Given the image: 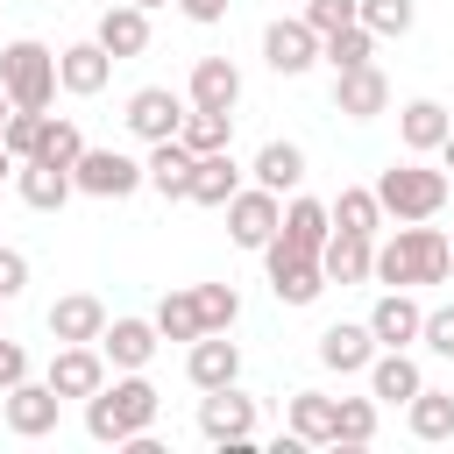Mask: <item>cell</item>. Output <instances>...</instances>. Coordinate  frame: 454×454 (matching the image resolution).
<instances>
[{
	"label": "cell",
	"instance_id": "6da1fadb",
	"mask_svg": "<svg viewBox=\"0 0 454 454\" xmlns=\"http://www.w3.org/2000/svg\"><path fill=\"white\" fill-rule=\"evenodd\" d=\"M454 277V255H447V234L426 227V220H397V234L376 248L369 262V284L383 291H411V284H447Z\"/></svg>",
	"mask_w": 454,
	"mask_h": 454
},
{
	"label": "cell",
	"instance_id": "7a4b0ae2",
	"mask_svg": "<svg viewBox=\"0 0 454 454\" xmlns=\"http://www.w3.org/2000/svg\"><path fill=\"white\" fill-rule=\"evenodd\" d=\"M156 411H163L156 383H149L142 369H114V383H99V390L85 397V433H92L99 447H128L135 433L156 426Z\"/></svg>",
	"mask_w": 454,
	"mask_h": 454
},
{
	"label": "cell",
	"instance_id": "3957f363",
	"mask_svg": "<svg viewBox=\"0 0 454 454\" xmlns=\"http://www.w3.org/2000/svg\"><path fill=\"white\" fill-rule=\"evenodd\" d=\"M376 206H383V220H433L440 206H447V170H426V163H390V170H376Z\"/></svg>",
	"mask_w": 454,
	"mask_h": 454
},
{
	"label": "cell",
	"instance_id": "277c9868",
	"mask_svg": "<svg viewBox=\"0 0 454 454\" xmlns=\"http://www.w3.org/2000/svg\"><path fill=\"white\" fill-rule=\"evenodd\" d=\"M0 85H7V99H14V106L43 114V106L57 99V50H50V43H35V35L7 43V50H0Z\"/></svg>",
	"mask_w": 454,
	"mask_h": 454
},
{
	"label": "cell",
	"instance_id": "5b68a950",
	"mask_svg": "<svg viewBox=\"0 0 454 454\" xmlns=\"http://www.w3.org/2000/svg\"><path fill=\"white\" fill-rule=\"evenodd\" d=\"M199 433L227 454H248L255 447V397H241V383H220L199 397Z\"/></svg>",
	"mask_w": 454,
	"mask_h": 454
},
{
	"label": "cell",
	"instance_id": "8992f818",
	"mask_svg": "<svg viewBox=\"0 0 454 454\" xmlns=\"http://www.w3.org/2000/svg\"><path fill=\"white\" fill-rule=\"evenodd\" d=\"M71 184L85 192V199H135L149 177H142V163L128 156V149H78V163H71Z\"/></svg>",
	"mask_w": 454,
	"mask_h": 454
},
{
	"label": "cell",
	"instance_id": "52a82bcc",
	"mask_svg": "<svg viewBox=\"0 0 454 454\" xmlns=\"http://www.w3.org/2000/svg\"><path fill=\"white\" fill-rule=\"evenodd\" d=\"M220 213H227V241H234V248H262V241L277 234V220H284V199L262 192V184H241Z\"/></svg>",
	"mask_w": 454,
	"mask_h": 454
},
{
	"label": "cell",
	"instance_id": "ba28073f",
	"mask_svg": "<svg viewBox=\"0 0 454 454\" xmlns=\"http://www.w3.org/2000/svg\"><path fill=\"white\" fill-rule=\"evenodd\" d=\"M57 397H92L99 383H106V355H99V340H57V355H50V376H43Z\"/></svg>",
	"mask_w": 454,
	"mask_h": 454
},
{
	"label": "cell",
	"instance_id": "9c48e42d",
	"mask_svg": "<svg viewBox=\"0 0 454 454\" xmlns=\"http://www.w3.org/2000/svg\"><path fill=\"white\" fill-rule=\"evenodd\" d=\"M57 411H64V397L50 390V383H14V390H0V419H7V433L14 440H43V433H57Z\"/></svg>",
	"mask_w": 454,
	"mask_h": 454
},
{
	"label": "cell",
	"instance_id": "30bf717a",
	"mask_svg": "<svg viewBox=\"0 0 454 454\" xmlns=\"http://www.w3.org/2000/svg\"><path fill=\"white\" fill-rule=\"evenodd\" d=\"M262 64H270L277 78H305V71L319 64V35H312L298 14H291V21L277 14V21L262 28Z\"/></svg>",
	"mask_w": 454,
	"mask_h": 454
},
{
	"label": "cell",
	"instance_id": "8fae6325",
	"mask_svg": "<svg viewBox=\"0 0 454 454\" xmlns=\"http://www.w3.org/2000/svg\"><path fill=\"white\" fill-rule=\"evenodd\" d=\"M184 106H192L184 92H170V85H142V92L128 99L121 121H128V135H142V142H170L177 121H184Z\"/></svg>",
	"mask_w": 454,
	"mask_h": 454
},
{
	"label": "cell",
	"instance_id": "7c38bea8",
	"mask_svg": "<svg viewBox=\"0 0 454 454\" xmlns=\"http://www.w3.org/2000/svg\"><path fill=\"white\" fill-rule=\"evenodd\" d=\"M326 234H333V213H326L319 199H291V206H284V220H277V234H270L262 248H284V255H319V248H326Z\"/></svg>",
	"mask_w": 454,
	"mask_h": 454
},
{
	"label": "cell",
	"instance_id": "4fadbf2b",
	"mask_svg": "<svg viewBox=\"0 0 454 454\" xmlns=\"http://www.w3.org/2000/svg\"><path fill=\"white\" fill-rule=\"evenodd\" d=\"M262 255V270H270V291H277V305H312L319 291H326V270H319V255H284V248H255Z\"/></svg>",
	"mask_w": 454,
	"mask_h": 454
},
{
	"label": "cell",
	"instance_id": "5bb4252c",
	"mask_svg": "<svg viewBox=\"0 0 454 454\" xmlns=\"http://www.w3.org/2000/svg\"><path fill=\"white\" fill-rule=\"evenodd\" d=\"M92 43L114 57V64H128V57H142L149 50V7H135V0H114L106 14H99V28H92Z\"/></svg>",
	"mask_w": 454,
	"mask_h": 454
},
{
	"label": "cell",
	"instance_id": "9a60e30c",
	"mask_svg": "<svg viewBox=\"0 0 454 454\" xmlns=\"http://www.w3.org/2000/svg\"><path fill=\"white\" fill-rule=\"evenodd\" d=\"M106 78H114V57L99 43H64L57 50V92L92 99V92H106Z\"/></svg>",
	"mask_w": 454,
	"mask_h": 454
},
{
	"label": "cell",
	"instance_id": "2e32d148",
	"mask_svg": "<svg viewBox=\"0 0 454 454\" xmlns=\"http://www.w3.org/2000/svg\"><path fill=\"white\" fill-rule=\"evenodd\" d=\"M184 99L206 106V114H234V106H241V71H234V57H199L192 78H184Z\"/></svg>",
	"mask_w": 454,
	"mask_h": 454
},
{
	"label": "cell",
	"instance_id": "e0dca14e",
	"mask_svg": "<svg viewBox=\"0 0 454 454\" xmlns=\"http://www.w3.org/2000/svg\"><path fill=\"white\" fill-rule=\"evenodd\" d=\"M390 106V78L376 64H355V71H333V114L348 121H376Z\"/></svg>",
	"mask_w": 454,
	"mask_h": 454
},
{
	"label": "cell",
	"instance_id": "ac0fdd59",
	"mask_svg": "<svg viewBox=\"0 0 454 454\" xmlns=\"http://www.w3.org/2000/svg\"><path fill=\"white\" fill-rule=\"evenodd\" d=\"M184 376H192V390H220V383H241V348H234L227 333H199V340L184 348Z\"/></svg>",
	"mask_w": 454,
	"mask_h": 454
},
{
	"label": "cell",
	"instance_id": "d6986e66",
	"mask_svg": "<svg viewBox=\"0 0 454 454\" xmlns=\"http://www.w3.org/2000/svg\"><path fill=\"white\" fill-rule=\"evenodd\" d=\"M156 319H106L99 326V355H106V369H149V355H156Z\"/></svg>",
	"mask_w": 454,
	"mask_h": 454
},
{
	"label": "cell",
	"instance_id": "ffe728a7",
	"mask_svg": "<svg viewBox=\"0 0 454 454\" xmlns=\"http://www.w3.org/2000/svg\"><path fill=\"white\" fill-rule=\"evenodd\" d=\"M369 355H376L369 319H333V326L319 333V362H326L333 376H362V369H369Z\"/></svg>",
	"mask_w": 454,
	"mask_h": 454
},
{
	"label": "cell",
	"instance_id": "44dd1931",
	"mask_svg": "<svg viewBox=\"0 0 454 454\" xmlns=\"http://www.w3.org/2000/svg\"><path fill=\"white\" fill-rule=\"evenodd\" d=\"M362 376H369V397H376V404H404V397L426 383V369L411 362V348H376Z\"/></svg>",
	"mask_w": 454,
	"mask_h": 454
},
{
	"label": "cell",
	"instance_id": "7402d4cb",
	"mask_svg": "<svg viewBox=\"0 0 454 454\" xmlns=\"http://www.w3.org/2000/svg\"><path fill=\"white\" fill-rule=\"evenodd\" d=\"M14 192H21V206H35V213H57L78 184H71V170L64 163H43V156H21L14 163Z\"/></svg>",
	"mask_w": 454,
	"mask_h": 454
},
{
	"label": "cell",
	"instance_id": "603a6c76",
	"mask_svg": "<svg viewBox=\"0 0 454 454\" xmlns=\"http://www.w3.org/2000/svg\"><path fill=\"white\" fill-rule=\"evenodd\" d=\"M369 262H376V234H348V227H333L326 248H319L326 284H369Z\"/></svg>",
	"mask_w": 454,
	"mask_h": 454
},
{
	"label": "cell",
	"instance_id": "cb8c5ba5",
	"mask_svg": "<svg viewBox=\"0 0 454 454\" xmlns=\"http://www.w3.org/2000/svg\"><path fill=\"white\" fill-rule=\"evenodd\" d=\"M419 319H426V305H419L411 291H383V298L369 305V333H376V348H411V340H419Z\"/></svg>",
	"mask_w": 454,
	"mask_h": 454
},
{
	"label": "cell",
	"instance_id": "d4e9b609",
	"mask_svg": "<svg viewBox=\"0 0 454 454\" xmlns=\"http://www.w3.org/2000/svg\"><path fill=\"white\" fill-rule=\"evenodd\" d=\"M447 128H454V114H447L440 99H404V106H397V142H404L411 156H433V149L447 142Z\"/></svg>",
	"mask_w": 454,
	"mask_h": 454
},
{
	"label": "cell",
	"instance_id": "484cf974",
	"mask_svg": "<svg viewBox=\"0 0 454 454\" xmlns=\"http://www.w3.org/2000/svg\"><path fill=\"white\" fill-rule=\"evenodd\" d=\"M241 192V163H234V149H213V156H192V206H227Z\"/></svg>",
	"mask_w": 454,
	"mask_h": 454
},
{
	"label": "cell",
	"instance_id": "4316f807",
	"mask_svg": "<svg viewBox=\"0 0 454 454\" xmlns=\"http://www.w3.org/2000/svg\"><path fill=\"white\" fill-rule=\"evenodd\" d=\"M50 340H99V326H106V305L92 298V291H64L57 305H50Z\"/></svg>",
	"mask_w": 454,
	"mask_h": 454
},
{
	"label": "cell",
	"instance_id": "83f0119b",
	"mask_svg": "<svg viewBox=\"0 0 454 454\" xmlns=\"http://www.w3.org/2000/svg\"><path fill=\"white\" fill-rule=\"evenodd\" d=\"M248 177H255L262 192H277V199H284V192H298V184H305V149H298V142H262V149H255V163H248Z\"/></svg>",
	"mask_w": 454,
	"mask_h": 454
},
{
	"label": "cell",
	"instance_id": "f1b7e54d",
	"mask_svg": "<svg viewBox=\"0 0 454 454\" xmlns=\"http://www.w3.org/2000/svg\"><path fill=\"white\" fill-rule=\"evenodd\" d=\"M142 177H149V192H163V199H192V149H184L177 135H170V142H149Z\"/></svg>",
	"mask_w": 454,
	"mask_h": 454
},
{
	"label": "cell",
	"instance_id": "f546056e",
	"mask_svg": "<svg viewBox=\"0 0 454 454\" xmlns=\"http://www.w3.org/2000/svg\"><path fill=\"white\" fill-rule=\"evenodd\" d=\"M284 433H298L305 447H333V397H326V390H291Z\"/></svg>",
	"mask_w": 454,
	"mask_h": 454
},
{
	"label": "cell",
	"instance_id": "4dcf8cb0",
	"mask_svg": "<svg viewBox=\"0 0 454 454\" xmlns=\"http://www.w3.org/2000/svg\"><path fill=\"white\" fill-rule=\"evenodd\" d=\"M404 426H411V440H454V397L433 390V383H419L404 397Z\"/></svg>",
	"mask_w": 454,
	"mask_h": 454
},
{
	"label": "cell",
	"instance_id": "1f68e13d",
	"mask_svg": "<svg viewBox=\"0 0 454 454\" xmlns=\"http://www.w3.org/2000/svg\"><path fill=\"white\" fill-rule=\"evenodd\" d=\"M177 142H184L192 156L234 149V114H206V106H184V121H177Z\"/></svg>",
	"mask_w": 454,
	"mask_h": 454
},
{
	"label": "cell",
	"instance_id": "d6a6232c",
	"mask_svg": "<svg viewBox=\"0 0 454 454\" xmlns=\"http://www.w3.org/2000/svg\"><path fill=\"white\" fill-rule=\"evenodd\" d=\"M319 64H333V71H355V64H376V35H369L362 21H348V28H333V35H319Z\"/></svg>",
	"mask_w": 454,
	"mask_h": 454
},
{
	"label": "cell",
	"instance_id": "836d02e7",
	"mask_svg": "<svg viewBox=\"0 0 454 454\" xmlns=\"http://www.w3.org/2000/svg\"><path fill=\"white\" fill-rule=\"evenodd\" d=\"M326 213H333V227H348V234H376V227H383V206H376L369 184H340V199H333Z\"/></svg>",
	"mask_w": 454,
	"mask_h": 454
},
{
	"label": "cell",
	"instance_id": "e575fe53",
	"mask_svg": "<svg viewBox=\"0 0 454 454\" xmlns=\"http://www.w3.org/2000/svg\"><path fill=\"white\" fill-rule=\"evenodd\" d=\"M376 440V397H333V447H369Z\"/></svg>",
	"mask_w": 454,
	"mask_h": 454
},
{
	"label": "cell",
	"instance_id": "d590c367",
	"mask_svg": "<svg viewBox=\"0 0 454 454\" xmlns=\"http://www.w3.org/2000/svg\"><path fill=\"white\" fill-rule=\"evenodd\" d=\"M355 21L383 43V35H411V21H419V0H355Z\"/></svg>",
	"mask_w": 454,
	"mask_h": 454
},
{
	"label": "cell",
	"instance_id": "8d00e7d4",
	"mask_svg": "<svg viewBox=\"0 0 454 454\" xmlns=\"http://www.w3.org/2000/svg\"><path fill=\"white\" fill-rule=\"evenodd\" d=\"M192 298H199V326L206 333H234V319H241V291L234 284H192Z\"/></svg>",
	"mask_w": 454,
	"mask_h": 454
},
{
	"label": "cell",
	"instance_id": "74e56055",
	"mask_svg": "<svg viewBox=\"0 0 454 454\" xmlns=\"http://www.w3.org/2000/svg\"><path fill=\"white\" fill-rule=\"evenodd\" d=\"M156 333H163V340H199V333H206V326H199V298H192V291H163Z\"/></svg>",
	"mask_w": 454,
	"mask_h": 454
},
{
	"label": "cell",
	"instance_id": "f35d334b",
	"mask_svg": "<svg viewBox=\"0 0 454 454\" xmlns=\"http://www.w3.org/2000/svg\"><path fill=\"white\" fill-rule=\"evenodd\" d=\"M78 149H85V135H78V121H64V114L50 121V114H43V135H35V156H43V163H64V170H71V163H78Z\"/></svg>",
	"mask_w": 454,
	"mask_h": 454
},
{
	"label": "cell",
	"instance_id": "ab89813d",
	"mask_svg": "<svg viewBox=\"0 0 454 454\" xmlns=\"http://www.w3.org/2000/svg\"><path fill=\"white\" fill-rule=\"evenodd\" d=\"M298 21H305L312 35H333V28L355 21V0H298Z\"/></svg>",
	"mask_w": 454,
	"mask_h": 454
},
{
	"label": "cell",
	"instance_id": "60d3db41",
	"mask_svg": "<svg viewBox=\"0 0 454 454\" xmlns=\"http://www.w3.org/2000/svg\"><path fill=\"white\" fill-rule=\"evenodd\" d=\"M35 135H43V114H28V106H14L7 114V128H0V142H7V156L21 163V156H35Z\"/></svg>",
	"mask_w": 454,
	"mask_h": 454
},
{
	"label": "cell",
	"instance_id": "b9f144b4",
	"mask_svg": "<svg viewBox=\"0 0 454 454\" xmlns=\"http://www.w3.org/2000/svg\"><path fill=\"white\" fill-rule=\"evenodd\" d=\"M419 340H426L433 355H447V362H454V305H433V312L419 319Z\"/></svg>",
	"mask_w": 454,
	"mask_h": 454
},
{
	"label": "cell",
	"instance_id": "7bdbcfd3",
	"mask_svg": "<svg viewBox=\"0 0 454 454\" xmlns=\"http://www.w3.org/2000/svg\"><path fill=\"white\" fill-rule=\"evenodd\" d=\"M21 291H28V255L21 248H0V305L21 298Z\"/></svg>",
	"mask_w": 454,
	"mask_h": 454
},
{
	"label": "cell",
	"instance_id": "ee69618b",
	"mask_svg": "<svg viewBox=\"0 0 454 454\" xmlns=\"http://www.w3.org/2000/svg\"><path fill=\"white\" fill-rule=\"evenodd\" d=\"M21 376H28V348H21V340H7V333H0V390H14V383H21Z\"/></svg>",
	"mask_w": 454,
	"mask_h": 454
},
{
	"label": "cell",
	"instance_id": "f6af8a7d",
	"mask_svg": "<svg viewBox=\"0 0 454 454\" xmlns=\"http://www.w3.org/2000/svg\"><path fill=\"white\" fill-rule=\"evenodd\" d=\"M227 7H234V0H177V14H184V21H199V28L227 21Z\"/></svg>",
	"mask_w": 454,
	"mask_h": 454
},
{
	"label": "cell",
	"instance_id": "bcb514c9",
	"mask_svg": "<svg viewBox=\"0 0 454 454\" xmlns=\"http://www.w3.org/2000/svg\"><path fill=\"white\" fill-rule=\"evenodd\" d=\"M433 156H440V163H447V170H454V128H447V142H440V149H433Z\"/></svg>",
	"mask_w": 454,
	"mask_h": 454
},
{
	"label": "cell",
	"instance_id": "7dc6e473",
	"mask_svg": "<svg viewBox=\"0 0 454 454\" xmlns=\"http://www.w3.org/2000/svg\"><path fill=\"white\" fill-rule=\"evenodd\" d=\"M7 177H14V156H7V142H0V184H7Z\"/></svg>",
	"mask_w": 454,
	"mask_h": 454
},
{
	"label": "cell",
	"instance_id": "c3c4849f",
	"mask_svg": "<svg viewBox=\"0 0 454 454\" xmlns=\"http://www.w3.org/2000/svg\"><path fill=\"white\" fill-rule=\"evenodd\" d=\"M7 114H14V99H7V85H0V128H7Z\"/></svg>",
	"mask_w": 454,
	"mask_h": 454
},
{
	"label": "cell",
	"instance_id": "681fc988",
	"mask_svg": "<svg viewBox=\"0 0 454 454\" xmlns=\"http://www.w3.org/2000/svg\"><path fill=\"white\" fill-rule=\"evenodd\" d=\"M135 7H163V0H135Z\"/></svg>",
	"mask_w": 454,
	"mask_h": 454
},
{
	"label": "cell",
	"instance_id": "f907efd6",
	"mask_svg": "<svg viewBox=\"0 0 454 454\" xmlns=\"http://www.w3.org/2000/svg\"><path fill=\"white\" fill-rule=\"evenodd\" d=\"M447 255H454V234H447Z\"/></svg>",
	"mask_w": 454,
	"mask_h": 454
}]
</instances>
